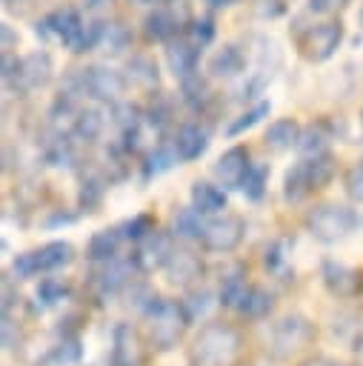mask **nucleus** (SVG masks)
<instances>
[{
  "label": "nucleus",
  "mask_w": 363,
  "mask_h": 366,
  "mask_svg": "<svg viewBox=\"0 0 363 366\" xmlns=\"http://www.w3.org/2000/svg\"><path fill=\"white\" fill-rule=\"evenodd\" d=\"M326 146H329V132L323 123H312L309 129L300 132V140H297V152L300 157H317V154H326Z\"/></svg>",
  "instance_id": "obj_33"
},
{
  "label": "nucleus",
  "mask_w": 363,
  "mask_h": 366,
  "mask_svg": "<svg viewBox=\"0 0 363 366\" xmlns=\"http://www.w3.org/2000/svg\"><path fill=\"white\" fill-rule=\"evenodd\" d=\"M137 266H134V260L129 257H111V260H106V263H97V269H94V274H91V286H94V292L100 295V297H111V295H117L120 289H129V283H131V272H134Z\"/></svg>",
  "instance_id": "obj_11"
},
{
  "label": "nucleus",
  "mask_w": 363,
  "mask_h": 366,
  "mask_svg": "<svg viewBox=\"0 0 363 366\" xmlns=\"http://www.w3.org/2000/svg\"><path fill=\"white\" fill-rule=\"evenodd\" d=\"M274 309V295L263 286H249L246 297L237 303V315H243L246 320H263L269 317Z\"/></svg>",
  "instance_id": "obj_25"
},
{
  "label": "nucleus",
  "mask_w": 363,
  "mask_h": 366,
  "mask_svg": "<svg viewBox=\"0 0 363 366\" xmlns=\"http://www.w3.org/2000/svg\"><path fill=\"white\" fill-rule=\"evenodd\" d=\"M103 129H106V114H103V109H100V106H80V112H77V117H74L71 134H74L77 140H83V143H94V140H100Z\"/></svg>",
  "instance_id": "obj_22"
},
{
  "label": "nucleus",
  "mask_w": 363,
  "mask_h": 366,
  "mask_svg": "<svg viewBox=\"0 0 363 366\" xmlns=\"http://www.w3.org/2000/svg\"><path fill=\"white\" fill-rule=\"evenodd\" d=\"M11 43H14L11 26H6V23H3V51H11Z\"/></svg>",
  "instance_id": "obj_51"
},
{
  "label": "nucleus",
  "mask_w": 363,
  "mask_h": 366,
  "mask_svg": "<svg viewBox=\"0 0 363 366\" xmlns=\"http://www.w3.org/2000/svg\"><path fill=\"white\" fill-rule=\"evenodd\" d=\"M177 160H180V154H177V149H174V140L157 143V146L146 154V160H143V180H151V177L169 172L171 166H177Z\"/></svg>",
  "instance_id": "obj_27"
},
{
  "label": "nucleus",
  "mask_w": 363,
  "mask_h": 366,
  "mask_svg": "<svg viewBox=\"0 0 363 366\" xmlns=\"http://www.w3.org/2000/svg\"><path fill=\"white\" fill-rule=\"evenodd\" d=\"M300 123L294 120V117H280V120H274V123H269V129H266V146L272 149V152H289L292 146H297V140H300Z\"/></svg>",
  "instance_id": "obj_23"
},
{
  "label": "nucleus",
  "mask_w": 363,
  "mask_h": 366,
  "mask_svg": "<svg viewBox=\"0 0 363 366\" xmlns=\"http://www.w3.org/2000/svg\"><path fill=\"white\" fill-rule=\"evenodd\" d=\"M120 243H123V234L117 232V226H114V229H100V232H94V234L89 237L86 257H89L91 263H106V260L117 257Z\"/></svg>",
  "instance_id": "obj_24"
},
{
  "label": "nucleus",
  "mask_w": 363,
  "mask_h": 366,
  "mask_svg": "<svg viewBox=\"0 0 363 366\" xmlns=\"http://www.w3.org/2000/svg\"><path fill=\"white\" fill-rule=\"evenodd\" d=\"M200 277H203V260L186 249H177L171 254V260L166 263V280L171 286L192 289L194 283H200Z\"/></svg>",
  "instance_id": "obj_15"
},
{
  "label": "nucleus",
  "mask_w": 363,
  "mask_h": 366,
  "mask_svg": "<svg viewBox=\"0 0 363 366\" xmlns=\"http://www.w3.org/2000/svg\"><path fill=\"white\" fill-rule=\"evenodd\" d=\"M314 337H317V326H314L306 315L292 312V315H283L280 320L272 323L266 343H269V355H272V357L286 360V357H292L294 352L306 349Z\"/></svg>",
  "instance_id": "obj_3"
},
{
  "label": "nucleus",
  "mask_w": 363,
  "mask_h": 366,
  "mask_svg": "<svg viewBox=\"0 0 363 366\" xmlns=\"http://www.w3.org/2000/svg\"><path fill=\"white\" fill-rule=\"evenodd\" d=\"M269 172H272L269 163H252V169H249L243 186H240V192H243L249 200H260V197L266 194V186H269Z\"/></svg>",
  "instance_id": "obj_41"
},
{
  "label": "nucleus",
  "mask_w": 363,
  "mask_h": 366,
  "mask_svg": "<svg viewBox=\"0 0 363 366\" xmlns=\"http://www.w3.org/2000/svg\"><path fill=\"white\" fill-rule=\"evenodd\" d=\"M86 23H83V17L77 14V9H71V6H63V9H57V11H51L49 17H43L37 26H34V31L40 34V37H57V40H63L66 46L80 34V29H83Z\"/></svg>",
  "instance_id": "obj_14"
},
{
  "label": "nucleus",
  "mask_w": 363,
  "mask_h": 366,
  "mask_svg": "<svg viewBox=\"0 0 363 366\" xmlns=\"http://www.w3.org/2000/svg\"><path fill=\"white\" fill-rule=\"evenodd\" d=\"M197 60H200V49L186 37V40H171L166 49V63L171 69L174 77H189L197 71Z\"/></svg>",
  "instance_id": "obj_18"
},
{
  "label": "nucleus",
  "mask_w": 363,
  "mask_h": 366,
  "mask_svg": "<svg viewBox=\"0 0 363 366\" xmlns=\"http://www.w3.org/2000/svg\"><path fill=\"white\" fill-rule=\"evenodd\" d=\"M83 6H86L89 11H106V9L111 6V0H83Z\"/></svg>",
  "instance_id": "obj_50"
},
{
  "label": "nucleus",
  "mask_w": 363,
  "mask_h": 366,
  "mask_svg": "<svg viewBox=\"0 0 363 366\" xmlns=\"http://www.w3.org/2000/svg\"><path fill=\"white\" fill-rule=\"evenodd\" d=\"M126 71H129L126 77H129L131 83L143 86V89H154V86H157V63H154L151 57H146V54L131 57Z\"/></svg>",
  "instance_id": "obj_36"
},
{
  "label": "nucleus",
  "mask_w": 363,
  "mask_h": 366,
  "mask_svg": "<svg viewBox=\"0 0 363 366\" xmlns=\"http://www.w3.org/2000/svg\"><path fill=\"white\" fill-rule=\"evenodd\" d=\"M237 0H206V6H212V9H226V6H234Z\"/></svg>",
  "instance_id": "obj_52"
},
{
  "label": "nucleus",
  "mask_w": 363,
  "mask_h": 366,
  "mask_svg": "<svg viewBox=\"0 0 363 366\" xmlns=\"http://www.w3.org/2000/svg\"><path fill=\"white\" fill-rule=\"evenodd\" d=\"M17 346H20V329H17L11 315H3V349L14 352Z\"/></svg>",
  "instance_id": "obj_46"
},
{
  "label": "nucleus",
  "mask_w": 363,
  "mask_h": 366,
  "mask_svg": "<svg viewBox=\"0 0 363 366\" xmlns=\"http://www.w3.org/2000/svg\"><path fill=\"white\" fill-rule=\"evenodd\" d=\"M349 0H309V9L317 11V14H329V11H337L343 9Z\"/></svg>",
  "instance_id": "obj_48"
},
{
  "label": "nucleus",
  "mask_w": 363,
  "mask_h": 366,
  "mask_svg": "<svg viewBox=\"0 0 363 366\" xmlns=\"http://www.w3.org/2000/svg\"><path fill=\"white\" fill-rule=\"evenodd\" d=\"M80 357H83L80 337L77 335H63V340L57 346H51L49 355L43 357V363H37V366H74V363H80Z\"/></svg>",
  "instance_id": "obj_29"
},
{
  "label": "nucleus",
  "mask_w": 363,
  "mask_h": 366,
  "mask_svg": "<svg viewBox=\"0 0 363 366\" xmlns=\"http://www.w3.org/2000/svg\"><path fill=\"white\" fill-rule=\"evenodd\" d=\"M69 297V286L60 280V277H43L34 289V300L40 309H51V306H60L63 300Z\"/></svg>",
  "instance_id": "obj_35"
},
{
  "label": "nucleus",
  "mask_w": 363,
  "mask_h": 366,
  "mask_svg": "<svg viewBox=\"0 0 363 366\" xmlns=\"http://www.w3.org/2000/svg\"><path fill=\"white\" fill-rule=\"evenodd\" d=\"M206 229V214H200L194 206H183L171 214V232L180 240H200Z\"/></svg>",
  "instance_id": "obj_26"
},
{
  "label": "nucleus",
  "mask_w": 363,
  "mask_h": 366,
  "mask_svg": "<svg viewBox=\"0 0 363 366\" xmlns=\"http://www.w3.org/2000/svg\"><path fill=\"white\" fill-rule=\"evenodd\" d=\"M354 352H357V357H360V366H363V335L354 340Z\"/></svg>",
  "instance_id": "obj_54"
},
{
  "label": "nucleus",
  "mask_w": 363,
  "mask_h": 366,
  "mask_svg": "<svg viewBox=\"0 0 363 366\" xmlns=\"http://www.w3.org/2000/svg\"><path fill=\"white\" fill-rule=\"evenodd\" d=\"M243 234H246V223H243V217H240V214H229V212H223V214H214L212 220H206V229H203L200 243H203L206 252L229 254V252H234V249L240 246Z\"/></svg>",
  "instance_id": "obj_5"
},
{
  "label": "nucleus",
  "mask_w": 363,
  "mask_h": 366,
  "mask_svg": "<svg viewBox=\"0 0 363 366\" xmlns=\"http://www.w3.org/2000/svg\"><path fill=\"white\" fill-rule=\"evenodd\" d=\"M31 254H34L37 274H51L74 260V246L69 240H49L40 249H31Z\"/></svg>",
  "instance_id": "obj_16"
},
{
  "label": "nucleus",
  "mask_w": 363,
  "mask_h": 366,
  "mask_svg": "<svg viewBox=\"0 0 363 366\" xmlns=\"http://www.w3.org/2000/svg\"><path fill=\"white\" fill-rule=\"evenodd\" d=\"M106 186H109V180H106L100 172H89V174L80 180V192H77L80 209H83V212H97V206L103 203Z\"/></svg>",
  "instance_id": "obj_30"
},
{
  "label": "nucleus",
  "mask_w": 363,
  "mask_h": 366,
  "mask_svg": "<svg viewBox=\"0 0 363 366\" xmlns=\"http://www.w3.org/2000/svg\"><path fill=\"white\" fill-rule=\"evenodd\" d=\"M86 74V97L97 100V103H109L114 106L120 100V94L126 92V80L120 71L109 69V66H89L83 69Z\"/></svg>",
  "instance_id": "obj_9"
},
{
  "label": "nucleus",
  "mask_w": 363,
  "mask_h": 366,
  "mask_svg": "<svg viewBox=\"0 0 363 366\" xmlns=\"http://www.w3.org/2000/svg\"><path fill=\"white\" fill-rule=\"evenodd\" d=\"M306 229L320 243H337L357 229V212L343 203H320L306 214Z\"/></svg>",
  "instance_id": "obj_4"
},
{
  "label": "nucleus",
  "mask_w": 363,
  "mask_h": 366,
  "mask_svg": "<svg viewBox=\"0 0 363 366\" xmlns=\"http://www.w3.org/2000/svg\"><path fill=\"white\" fill-rule=\"evenodd\" d=\"M169 103L163 100V97H154V103L149 106V112H146V120L151 123V126H166L169 123Z\"/></svg>",
  "instance_id": "obj_47"
},
{
  "label": "nucleus",
  "mask_w": 363,
  "mask_h": 366,
  "mask_svg": "<svg viewBox=\"0 0 363 366\" xmlns=\"http://www.w3.org/2000/svg\"><path fill=\"white\" fill-rule=\"evenodd\" d=\"M346 194L354 203H363V157L352 163V169L346 172Z\"/></svg>",
  "instance_id": "obj_45"
},
{
  "label": "nucleus",
  "mask_w": 363,
  "mask_h": 366,
  "mask_svg": "<svg viewBox=\"0 0 363 366\" xmlns=\"http://www.w3.org/2000/svg\"><path fill=\"white\" fill-rule=\"evenodd\" d=\"M54 77V63H51V54L49 51H31L26 57H20V66H17V74L6 83L9 89L14 86L20 94L26 92H37L43 86H49Z\"/></svg>",
  "instance_id": "obj_7"
},
{
  "label": "nucleus",
  "mask_w": 363,
  "mask_h": 366,
  "mask_svg": "<svg viewBox=\"0 0 363 366\" xmlns=\"http://www.w3.org/2000/svg\"><path fill=\"white\" fill-rule=\"evenodd\" d=\"M157 300H160V295L149 283H143V280L140 283H129V306H134L140 315H146Z\"/></svg>",
  "instance_id": "obj_43"
},
{
  "label": "nucleus",
  "mask_w": 363,
  "mask_h": 366,
  "mask_svg": "<svg viewBox=\"0 0 363 366\" xmlns=\"http://www.w3.org/2000/svg\"><path fill=\"white\" fill-rule=\"evenodd\" d=\"M249 292V283H246V266L234 263L223 277H220V292H217V303L226 306V309H237V303L246 297Z\"/></svg>",
  "instance_id": "obj_21"
},
{
  "label": "nucleus",
  "mask_w": 363,
  "mask_h": 366,
  "mask_svg": "<svg viewBox=\"0 0 363 366\" xmlns=\"http://www.w3.org/2000/svg\"><path fill=\"white\" fill-rule=\"evenodd\" d=\"M249 169H252V163H249V149L246 146L226 149L217 157V163L212 166V172H214V177H217V183L223 189H240L246 174H249Z\"/></svg>",
  "instance_id": "obj_13"
},
{
  "label": "nucleus",
  "mask_w": 363,
  "mask_h": 366,
  "mask_svg": "<svg viewBox=\"0 0 363 366\" xmlns=\"http://www.w3.org/2000/svg\"><path fill=\"white\" fill-rule=\"evenodd\" d=\"M174 232H163V229H151L143 240H137V249L131 252V260L137 266V272L151 274L157 269H166V263L174 254Z\"/></svg>",
  "instance_id": "obj_6"
},
{
  "label": "nucleus",
  "mask_w": 363,
  "mask_h": 366,
  "mask_svg": "<svg viewBox=\"0 0 363 366\" xmlns=\"http://www.w3.org/2000/svg\"><path fill=\"white\" fill-rule=\"evenodd\" d=\"M180 94H183V103H186L192 112H203L206 103L212 100V89H209L206 77H200L197 71L180 80Z\"/></svg>",
  "instance_id": "obj_31"
},
{
  "label": "nucleus",
  "mask_w": 363,
  "mask_h": 366,
  "mask_svg": "<svg viewBox=\"0 0 363 366\" xmlns=\"http://www.w3.org/2000/svg\"><path fill=\"white\" fill-rule=\"evenodd\" d=\"M143 317L149 323V343L157 352L174 349L183 340V332L192 326L186 312H183V306H180V300H166V297H160Z\"/></svg>",
  "instance_id": "obj_2"
},
{
  "label": "nucleus",
  "mask_w": 363,
  "mask_h": 366,
  "mask_svg": "<svg viewBox=\"0 0 363 366\" xmlns=\"http://www.w3.org/2000/svg\"><path fill=\"white\" fill-rule=\"evenodd\" d=\"M209 129L206 126H200V123H183L180 129H177V134H174V149H177V154H180V160L183 163H192V160H197L206 149H209Z\"/></svg>",
  "instance_id": "obj_17"
},
{
  "label": "nucleus",
  "mask_w": 363,
  "mask_h": 366,
  "mask_svg": "<svg viewBox=\"0 0 363 366\" xmlns=\"http://www.w3.org/2000/svg\"><path fill=\"white\" fill-rule=\"evenodd\" d=\"M77 220V214H69V212H51L46 220H43V226L46 229H57V226H69V223H74Z\"/></svg>",
  "instance_id": "obj_49"
},
{
  "label": "nucleus",
  "mask_w": 363,
  "mask_h": 366,
  "mask_svg": "<svg viewBox=\"0 0 363 366\" xmlns=\"http://www.w3.org/2000/svg\"><path fill=\"white\" fill-rule=\"evenodd\" d=\"M303 166H306L312 192L314 189H326L334 180V174H337V160L329 152L326 154H317V157H303Z\"/></svg>",
  "instance_id": "obj_28"
},
{
  "label": "nucleus",
  "mask_w": 363,
  "mask_h": 366,
  "mask_svg": "<svg viewBox=\"0 0 363 366\" xmlns=\"http://www.w3.org/2000/svg\"><path fill=\"white\" fill-rule=\"evenodd\" d=\"M329 366H349V363H340V360H329Z\"/></svg>",
  "instance_id": "obj_56"
},
{
  "label": "nucleus",
  "mask_w": 363,
  "mask_h": 366,
  "mask_svg": "<svg viewBox=\"0 0 363 366\" xmlns=\"http://www.w3.org/2000/svg\"><path fill=\"white\" fill-rule=\"evenodd\" d=\"M309 192H312L309 174H306V166H303V160H300V163H294V166L286 172V177H283V197H286L289 203H300Z\"/></svg>",
  "instance_id": "obj_34"
},
{
  "label": "nucleus",
  "mask_w": 363,
  "mask_h": 366,
  "mask_svg": "<svg viewBox=\"0 0 363 366\" xmlns=\"http://www.w3.org/2000/svg\"><path fill=\"white\" fill-rule=\"evenodd\" d=\"M186 37L197 46V49H203V46H209L212 40H214V23L209 20V17H200V20H192L189 26H186Z\"/></svg>",
  "instance_id": "obj_44"
},
{
  "label": "nucleus",
  "mask_w": 363,
  "mask_h": 366,
  "mask_svg": "<svg viewBox=\"0 0 363 366\" xmlns=\"http://www.w3.org/2000/svg\"><path fill=\"white\" fill-rule=\"evenodd\" d=\"M143 340L131 323H114L111 329V366H140L143 363Z\"/></svg>",
  "instance_id": "obj_12"
},
{
  "label": "nucleus",
  "mask_w": 363,
  "mask_h": 366,
  "mask_svg": "<svg viewBox=\"0 0 363 366\" xmlns=\"http://www.w3.org/2000/svg\"><path fill=\"white\" fill-rule=\"evenodd\" d=\"M343 40V26L340 23H320V26H312L303 37H300V49H303V57L312 60V63H323L329 60L337 46Z\"/></svg>",
  "instance_id": "obj_8"
},
{
  "label": "nucleus",
  "mask_w": 363,
  "mask_h": 366,
  "mask_svg": "<svg viewBox=\"0 0 363 366\" xmlns=\"http://www.w3.org/2000/svg\"><path fill=\"white\" fill-rule=\"evenodd\" d=\"M131 43V34L123 23H103V37H100V49H106L109 54H123Z\"/></svg>",
  "instance_id": "obj_40"
},
{
  "label": "nucleus",
  "mask_w": 363,
  "mask_h": 366,
  "mask_svg": "<svg viewBox=\"0 0 363 366\" xmlns=\"http://www.w3.org/2000/svg\"><path fill=\"white\" fill-rule=\"evenodd\" d=\"M320 277H323V286L334 297H354L363 289V269L340 263V260H332V257H326L320 263Z\"/></svg>",
  "instance_id": "obj_10"
},
{
  "label": "nucleus",
  "mask_w": 363,
  "mask_h": 366,
  "mask_svg": "<svg viewBox=\"0 0 363 366\" xmlns=\"http://www.w3.org/2000/svg\"><path fill=\"white\" fill-rule=\"evenodd\" d=\"M143 26H146V34L151 40H171L177 26H180V20L171 11H166V9H154L151 14H146Z\"/></svg>",
  "instance_id": "obj_32"
},
{
  "label": "nucleus",
  "mask_w": 363,
  "mask_h": 366,
  "mask_svg": "<svg viewBox=\"0 0 363 366\" xmlns=\"http://www.w3.org/2000/svg\"><path fill=\"white\" fill-rule=\"evenodd\" d=\"M243 69H246V54L240 51V46H234V43H226V46H220L212 57H209V74L212 77H237V74H243Z\"/></svg>",
  "instance_id": "obj_20"
},
{
  "label": "nucleus",
  "mask_w": 363,
  "mask_h": 366,
  "mask_svg": "<svg viewBox=\"0 0 363 366\" xmlns=\"http://www.w3.org/2000/svg\"><path fill=\"white\" fill-rule=\"evenodd\" d=\"M272 112V103H266V100H260V103H254L249 112H243L240 117H234L229 126H226V137H237V134H243V132H249L252 126H257L266 114Z\"/></svg>",
  "instance_id": "obj_39"
},
{
  "label": "nucleus",
  "mask_w": 363,
  "mask_h": 366,
  "mask_svg": "<svg viewBox=\"0 0 363 366\" xmlns=\"http://www.w3.org/2000/svg\"><path fill=\"white\" fill-rule=\"evenodd\" d=\"M151 229H154V217L146 214V212H143V214H134V217H129V220H123V223L117 226V232L123 234V240H134V243L143 240Z\"/></svg>",
  "instance_id": "obj_42"
},
{
  "label": "nucleus",
  "mask_w": 363,
  "mask_h": 366,
  "mask_svg": "<svg viewBox=\"0 0 363 366\" xmlns=\"http://www.w3.org/2000/svg\"><path fill=\"white\" fill-rule=\"evenodd\" d=\"M294 240L292 237H274L266 249H263V266L274 274H280L286 266H289V252H292Z\"/></svg>",
  "instance_id": "obj_37"
},
{
  "label": "nucleus",
  "mask_w": 363,
  "mask_h": 366,
  "mask_svg": "<svg viewBox=\"0 0 363 366\" xmlns=\"http://www.w3.org/2000/svg\"><path fill=\"white\" fill-rule=\"evenodd\" d=\"M243 335L223 320L203 323L189 346V366H240Z\"/></svg>",
  "instance_id": "obj_1"
},
{
  "label": "nucleus",
  "mask_w": 363,
  "mask_h": 366,
  "mask_svg": "<svg viewBox=\"0 0 363 366\" xmlns=\"http://www.w3.org/2000/svg\"><path fill=\"white\" fill-rule=\"evenodd\" d=\"M212 300H214V295H212L209 289H189L186 297L180 300V306H183L189 323L203 320V317L209 315V309H212Z\"/></svg>",
  "instance_id": "obj_38"
},
{
  "label": "nucleus",
  "mask_w": 363,
  "mask_h": 366,
  "mask_svg": "<svg viewBox=\"0 0 363 366\" xmlns=\"http://www.w3.org/2000/svg\"><path fill=\"white\" fill-rule=\"evenodd\" d=\"M300 366H329V357H309V360L300 363Z\"/></svg>",
  "instance_id": "obj_53"
},
{
  "label": "nucleus",
  "mask_w": 363,
  "mask_h": 366,
  "mask_svg": "<svg viewBox=\"0 0 363 366\" xmlns=\"http://www.w3.org/2000/svg\"><path fill=\"white\" fill-rule=\"evenodd\" d=\"M226 189L209 183V180H194L192 183V206L206 214V217H214V214H223L226 209Z\"/></svg>",
  "instance_id": "obj_19"
},
{
  "label": "nucleus",
  "mask_w": 363,
  "mask_h": 366,
  "mask_svg": "<svg viewBox=\"0 0 363 366\" xmlns=\"http://www.w3.org/2000/svg\"><path fill=\"white\" fill-rule=\"evenodd\" d=\"M134 3H143V6H151V3H157V0H134Z\"/></svg>",
  "instance_id": "obj_55"
}]
</instances>
